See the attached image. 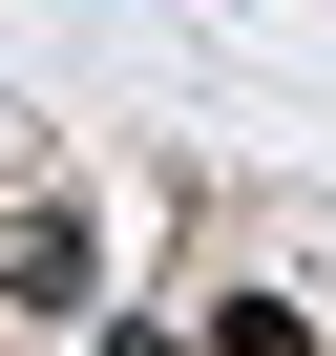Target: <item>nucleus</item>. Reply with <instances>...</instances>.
<instances>
[{
    "mask_svg": "<svg viewBox=\"0 0 336 356\" xmlns=\"http://www.w3.org/2000/svg\"><path fill=\"white\" fill-rule=\"evenodd\" d=\"M105 314V210H0V335H84Z\"/></svg>",
    "mask_w": 336,
    "mask_h": 356,
    "instance_id": "obj_1",
    "label": "nucleus"
},
{
    "mask_svg": "<svg viewBox=\"0 0 336 356\" xmlns=\"http://www.w3.org/2000/svg\"><path fill=\"white\" fill-rule=\"evenodd\" d=\"M211 356H336V335H315V293H231L211 273Z\"/></svg>",
    "mask_w": 336,
    "mask_h": 356,
    "instance_id": "obj_2",
    "label": "nucleus"
},
{
    "mask_svg": "<svg viewBox=\"0 0 336 356\" xmlns=\"http://www.w3.org/2000/svg\"><path fill=\"white\" fill-rule=\"evenodd\" d=\"M84 356H168V335H84Z\"/></svg>",
    "mask_w": 336,
    "mask_h": 356,
    "instance_id": "obj_3",
    "label": "nucleus"
}]
</instances>
